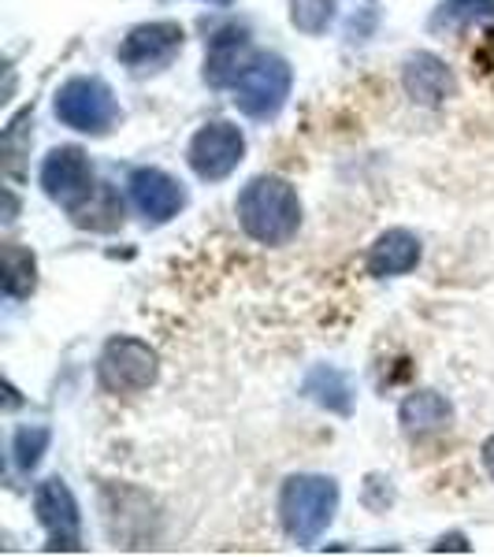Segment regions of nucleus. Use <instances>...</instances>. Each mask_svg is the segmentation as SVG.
<instances>
[{"instance_id":"nucleus-1","label":"nucleus","mask_w":494,"mask_h":557,"mask_svg":"<svg viewBox=\"0 0 494 557\" xmlns=\"http://www.w3.org/2000/svg\"><path fill=\"white\" fill-rule=\"evenodd\" d=\"M235 212L238 227L260 246H286L301 231V197L283 175L249 178L235 201Z\"/></svg>"},{"instance_id":"nucleus-2","label":"nucleus","mask_w":494,"mask_h":557,"mask_svg":"<svg viewBox=\"0 0 494 557\" xmlns=\"http://www.w3.org/2000/svg\"><path fill=\"white\" fill-rule=\"evenodd\" d=\"M338 513V483L331 475L298 472L280 491V520L283 532L301 546H312L328 532Z\"/></svg>"},{"instance_id":"nucleus-3","label":"nucleus","mask_w":494,"mask_h":557,"mask_svg":"<svg viewBox=\"0 0 494 557\" xmlns=\"http://www.w3.org/2000/svg\"><path fill=\"white\" fill-rule=\"evenodd\" d=\"M52 112H57V120L64 123V127L89 134V138H104V134H112L123 120L112 86L97 75L67 78V83L57 89V97H52Z\"/></svg>"},{"instance_id":"nucleus-4","label":"nucleus","mask_w":494,"mask_h":557,"mask_svg":"<svg viewBox=\"0 0 494 557\" xmlns=\"http://www.w3.org/2000/svg\"><path fill=\"white\" fill-rule=\"evenodd\" d=\"M235 89V108L242 115L257 123H268L283 112L291 101L294 89V67L291 60L280 52H254V60L246 64V71L238 75Z\"/></svg>"},{"instance_id":"nucleus-5","label":"nucleus","mask_w":494,"mask_h":557,"mask_svg":"<svg viewBox=\"0 0 494 557\" xmlns=\"http://www.w3.org/2000/svg\"><path fill=\"white\" fill-rule=\"evenodd\" d=\"M160 375V357L149 343L134 335H115L108 338L101 357H97V383L104 394L127 398V394H141L157 383Z\"/></svg>"},{"instance_id":"nucleus-6","label":"nucleus","mask_w":494,"mask_h":557,"mask_svg":"<svg viewBox=\"0 0 494 557\" xmlns=\"http://www.w3.org/2000/svg\"><path fill=\"white\" fill-rule=\"evenodd\" d=\"M41 190L52 205H60L67 215H75L83 205L101 190L94 164H89L86 149L78 146H57L41 160Z\"/></svg>"},{"instance_id":"nucleus-7","label":"nucleus","mask_w":494,"mask_h":557,"mask_svg":"<svg viewBox=\"0 0 494 557\" xmlns=\"http://www.w3.org/2000/svg\"><path fill=\"white\" fill-rule=\"evenodd\" d=\"M183 45H186V30L175 20H152L127 30V38L115 49V60L131 75H160V71L175 64Z\"/></svg>"},{"instance_id":"nucleus-8","label":"nucleus","mask_w":494,"mask_h":557,"mask_svg":"<svg viewBox=\"0 0 494 557\" xmlns=\"http://www.w3.org/2000/svg\"><path fill=\"white\" fill-rule=\"evenodd\" d=\"M242 160H246V134L227 120L205 123L186 146V164L201 183H223L238 172Z\"/></svg>"},{"instance_id":"nucleus-9","label":"nucleus","mask_w":494,"mask_h":557,"mask_svg":"<svg viewBox=\"0 0 494 557\" xmlns=\"http://www.w3.org/2000/svg\"><path fill=\"white\" fill-rule=\"evenodd\" d=\"M34 513L49 535L45 550L83 554V513H78V498L71 494L67 480H60V475L41 480L34 487Z\"/></svg>"},{"instance_id":"nucleus-10","label":"nucleus","mask_w":494,"mask_h":557,"mask_svg":"<svg viewBox=\"0 0 494 557\" xmlns=\"http://www.w3.org/2000/svg\"><path fill=\"white\" fill-rule=\"evenodd\" d=\"M127 190H131V205L146 220V227L172 223L186 209V201H190L186 186L175 175H168L164 168H134L127 178Z\"/></svg>"},{"instance_id":"nucleus-11","label":"nucleus","mask_w":494,"mask_h":557,"mask_svg":"<svg viewBox=\"0 0 494 557\" xmlns=\"http://www.w3.org/2000/svg\"><path fill=\"white\" fill-rule=\"evenodd\" d=\"M254 60V41H249V30L242 23H227L212 34L209 45H205V86L212 89H231L238 83V75L246 71V64Z\"/></svg>"},{"instance_id":"nucleus-12","label":"nucleus","mask_w":494,"mask_h":557,"mask_svg":"<svg viewBox=\"0 0 494 557\" xmlns=\"http://www.w3.org/2000/svg\"><path fill=\"white\" fill-rule=\"evenodd\" d=\"M402 86L409 101L420 108H443L450 97H457V78L443 57L428 49H417L402 60Z\"/></svg>"},{"instance_id":"nucleus-13","label":"nucleus","mask_w":494,"mask_h":557,"mask_svg":"<svg viewBox=\"0 0 494 557\" xmlns=\"http://www.w3.org/2000/svg\"><path fill=\"white\" fill-rule=\"evenodd\" d=\"M420 257H424L420 238L412 235L409 227H391L368 246L365 268H368V275H375V278H398V275H409L412 268L420 264Z\"/></svg>"},{"instance_id":"nucleus-14","label":"nucleus","mask_w":494,"mask_h":557,"mask_svg":"<svg viewBox=\"0 0 494 557\" xmlns=\"http://www.w3.org/2000/svg\"><path fill=\"white\" fill-rule=\"evenodd\" d=\"M398 420H402V431H406V435L424 438V435H435V431H446L454 424V406L439 391H412L398 406Z\"/></svg>"},{"instance_id":"nucleus-15","label":"nucleus","mask_w":494,"mask_h":557,"mask_svg":"<svg viewBox=\"0 0 494 557\" xmlns=\"http://www.w3.org/2000/svg\"><path fill=\"white\" fill-rule=\"evenodd\" d=\"M301 394L309 401H317L320 409L335 412V417H349L354 412V383L343 368L335 364H317L301 383Z\"/></svg>"},{"instance_id":"nucleus-16","label":"nucleus","mask_w":494,"mask_h":557,"mask_svg":"<svg viewBox=\"0 0 494 557\" xmlns=\"http://www.w3.org/2000/svg\"><path fill=\"white\" fill-rule=\"evenodd\" d=\"M0 286L12 301H26L38 290V257L30 246H20V242L0 246Z\"/></svg>"},{"instance_id":"nucleus-17","label":"nucleus","mask_w":494,"mask_h":557,"mask_svg":"<svg viewBox=\"0 0 494 557\" xmlns=\"http://www.w3.org/2000/svg\"><path fill=\"white\" fill-rule=\"evenodd\" d=\"M487 23H494V0H439L428 15L431 34H469Z\"/></svg>"},{"instance_id":"nucleus-18","label":"nucleus","mask_w":494,"mask_h":557,"mask_svg":"<svg viewBox=\"0 0 494 557\" xmlns=\"http://www.w3.org/2000/svg\"><path fill=\"white\" fill-rule=\"evenodd\" d=\"M123 220H127V209H123V197L112 190L108 183H101V190H97L89 201L71 215V223L83 231H97V235H112V231L123 227Z\"/></svg>"},{"instance_id":"nucleus-19","label":"nucleus","mask_w":494,"mask_h":557,"mask_svg":"<svg viewBox=\"0 0 494 557\" xmlns=\"http://www.w3.org/2000/svg\"><path fill=\"white\" fill-rule=\"evenodd\" d=\"M291 8V26L305 38H323L335 23L338 0H286Z\"/></svg>"},{"instance_id":"nucleus-20","label":"nucleus","mask_w":494,"mask_h":557,"mask_svg":"<svg viewBox=\"0 0 494 557\" xmlns=\"http://www.w3.org/2000/svg\"><path fill=\"white\" fill-rule=\"evenodd\" d=\"M52 428L49 424H23L12 435V461L23 475H30L41 465V457L49 454Z\"/></svg>"},{"instance_id":"nucleus-21","label":"nucleus","mask_w":494,"mask_h":557,"mask_svg":"<svg viewBox=\"0 0 494 557\" xmlns=\"http://www.w3.org/2000/svg\"><path fill=\"white\" fill-rule=\"evenodd\" d=\"M431 550H465L469 554V543H465V535H443Z\"/></svg>"},{"instance_id":"nucleus-22","label":"nucleus","mask_w":494,"mask_h":557,"mask_svg":"<svg viewBox=\"0 0 494 557\" xmlns=\"http://www.w3.org/2000/svg\"><path fill=\"white\" fill-rule=\"evenodd\" d=\"M480 461H483V469H487V475L494 480V435H487V443L480 446Z\"/></svg>"},{"instance_id":"nucleus-23","label":"nucleus","mask_w":494,"mask_h":557,"mask_svg":"<svg viewBox=\"0 0 494 557\" xmlns=\"http://www.w3.org/2000/svg\"><path fill=\"white\" fill-rule=\"evenodd\" d=\"M209 4H215V8H231L235 0H209Z\"/></svg>"}]
</instances>
